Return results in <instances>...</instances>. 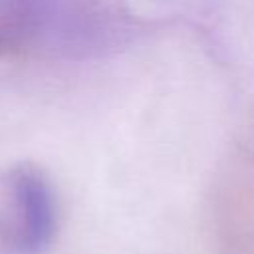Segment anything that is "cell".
<instances>
[{
  "instance_id": "1",
  "label": "cell",
  "mask_w": 254,
  "mask_h": 254,
  "mask_svg": "<svg viewBox=\"0 0 254 254\" xmlns=\"http://www.w3.org/2000/svg\"><path fill=\"white\" fill-rule=\"evenodd\" d=\"M58 206L48 179L30 165L0 173V248L40 254L56 234Z\"/></svg>"
}]
</instances>
